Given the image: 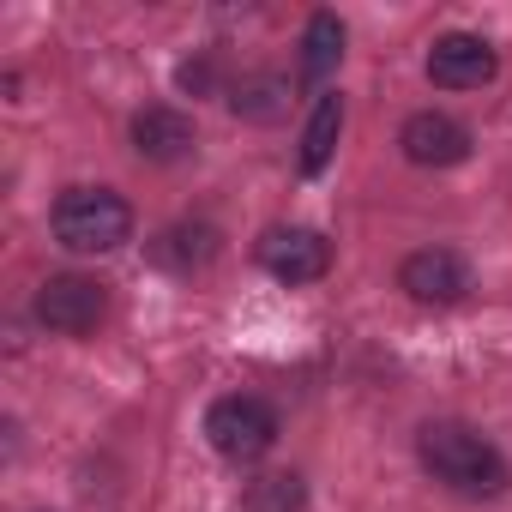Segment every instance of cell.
<instances>
[{
	"label": "cell",
	"instance_id": "9",
	"mask_svg": "<svg viewBox=\"0 0 512 512\" xmlns=\"http://www.w3.org/2000/svg\"><path fill=\"white\" fill-rule=\"evenodd\" d=\"M193 145H199L193 115H181L169 103H151V109L133 115V151L145 163H181V157H193Z\"/></svg>",
	"mask_w": 512,
	"mask_h": 512
},
{
	"label": "cell",
	"instance_id": "6",
	"mask_svg": "<svg viewBox=\"0 0 512 512\" xmlns=\"http://www.w3.org/2000/svg\"><path fill=\"white\" fill-rule=\"evenodd\" d=\"M398 290L410 302H422V308H452V302L470 296V266L452 247H422V253H410V260L398 266Z\"/></svg>",
	"mask_w": 512,
	"mask_h": 512
},
{
	"label": "cell",
	"instance_id": "12",
	"mask_svg": "<svg viewBox=\"0 0 512 512\" xmlns=\"http://www.w3.org/2000/svg\"><path fill=\"white\" fill-rule=\"evenodd\" d=\"M338 133H344V97L326 91V97H314V115H308V127H302V151H296L302 175H320V169L332 163Z\"/></svg>",
	"mask_w": 512,
	"mask_h": 512
},
{
	"label": "cell",
	"instance_id": "10",
	"mask_svg": "<svg viewBox=\"0 0 512 512\" xmlns=\"http://www.w3.org/2000/svg\"><path fill=\"white\" fill-rule=\"evenodd\" d=\"M223 253V235L211 229V223H175V229H163L157 241H151V260L163 266V272H205L211 260Z\"/></svg>",
	"mask_w": 512,
	"mask_h": 512
},
{
	"label": "cell",
	"instance_id": "14",
	"mask_svg": "<svg viewBox=\"0 0 512 512\" xmlns=\"http://www.w3.org/2000/svg\"><path fill=\"white\" fill-rule=\"evenodd\" d=\"M241 512H302V476H260L247 488V500H241Z\"/></svg>",
	"mask_w": 512,
	"mask_h": 512
},
{
	"label": "cell",
	"instance_id": "13",
	"mask_svg": "<svg viewBox=\"0 0 512 512\" xmlns=\"http://www.w3.org/2000/svg\"><path fill=\"white\" fill-rule=\"evenodd\" d=\"M338 61H344V25H338V13H314L302 31V79L320 85L338 73Z\"/></svg>",
	"mask_w": 512,
	"mask_h": 512
},
{
	"label": "cell",
	"instance_id": "15",
	"mask_svg": "<svg viewBox=\"0 0 512 512\" xmlns=\"http://www.w3.org/2000/svg\"><path fill=\"white\" fill-rule=\"evenodd\" d=\"M211 79H217V67H211V61H187V67H181V91H193V97H199V91H211Z\"/></svg>",
	"mask_w": 512,
	"mask_h": 512
},
{
	"label": "cell",
	"instance_id": "2",
	"mask_svg": "<svg viewBox=\"0 0 512 512\" xmlns=\"http://www.w3.org/2000/svg\"><path fill=\"white\" fill-rule=\"evenodd\" d=\"M49 229L67 253H115L133 241V205L115 187H67L49 211Z\"/></svg>",
	"mask_w": 512,
	"mask_h": 512
},
{
	"label": "cell",
	"instance_id": "8",
	"mask_svg": "<svg viewBox=\"0 0 512 512\" xmlns=\"http://www.w3.org/2000/svg\"><path fill=\"white\" fill-rule=\"evenodd\" d=\"M398 145H404V157L416 169H452V163L470 157V127L452 121V115H440V109H422V115L404 121Z\"/></svg>",
	"mask_w": 512,
	"mask_h": 512
},
{
	"label": "cell",
	"instance_id": "1",
	"mask_svg": "<svg viewBox=\"0 0 512 512\" xmlns=\"http://www.w3.org/2000/svg\"><path fill=\"white\" fill-rule=\"evenodd\" d=\"M416 458H422V470H428L440 488H452V494H464V500H494V494H506V482H512L500 446L482 440V434L464 428V422H428V428L416 434Z\"/></svg>",
	"mask_w": 512,
	"mask_h": 512
},
{
	"label": "cell",
	"instance_id": "5",
	"mask_svg": "<svg viewBox=\"0 0 512 512\" xmlns=\"http://www.w3.org/2000/svg\"><path fill=\"white\" fill-rule=\"evenodd\" d=\"M109 314V296L97 278H79V272H55L43 290H37V326H49L55 338H91Z\"/></svg>",
	"mask_w": 512,
	"mask_h": 512
},
{
	"label": "cell",
	"instance_id": "11",
	"mask_svg": "<svg viewBox=\"0 0 512 512\" xmlns=\"http://www.w3.org/2000/svg\"><path fill=\"white\" fill-rule=\"evenodd\" d=\"M229 109H235V121L272 127V121L290 115V79H278V73H247V79L229 85Z\"/></svg>",
	"mask_w": 512,
	"mask_h": 512
},
{
	"label": "cell",
	"instance_id": "3",
	"mask_svg": "<svg viewBox=\"0 0 512 512\" xmlns=\"http://www.w3.org/2000/svg\"><path fill=\"white\" fill-rule=\"evenodd\" d=\"M278 434H284L278 428V410L266 398H253V392H229V398H217L205 410V440L229 464H260L278 446Z\"/></svg>",
	"mask_w": 512,
	"mask_h": 512
},
{
	"label": "cell",
	"instance_id": "7",
	"mask_svg": "<svg viewBox=\"0 0 512 512\" xmlns=\"http://www.w3.org/2000/svg\"><path fill=\"white\" fill-rule=\"evenodd\" d=\"M494 73H500V55L482 37H470V31H446L428 49V79L440 91H482Z\"/></svg>",
	"mask_w": 512,
	"mask_h": 512
},
{
	"label": "cell",
	"instance_id": "4",
	"mask_svg": "<svg viewBox=\"0 0 512 512\" xmlns=\"http://www.w3.org/2000/svg\"><path fill=\"white\" fill-rule=\"evenodd\" d=\"M253 260H260L278 284H320L332 272V241L320 229H302V223H272L260 241H253Z\"/></svg>",
	"mask_w": 512,
	"mask_h": 512
}]
</instances>
